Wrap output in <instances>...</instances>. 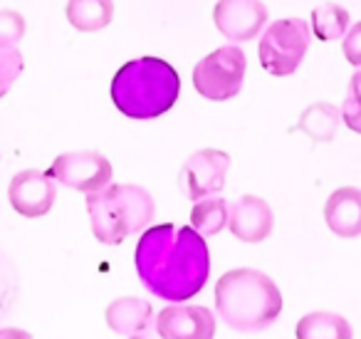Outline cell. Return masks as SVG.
<instances>
[{
  "label": "cell",
  "instance_id": "obj_13",
  "mask_svg": "<svg viewBox=\"0 0 361 339\" xmlns=\"http://www.w3.org/2000/svg\"><path fill=\"white\" fill-rule=\"evenodd\" d=\"M324 223L339 238L361 235V189H336L324 203Z\"/></svg>",
  "mask_w": 361,
  "mask_h": 339
},
{
  "label": "cell",
  "instance_id": "obj_12",
  "mask_svg": "<svg viewBox=\"0 0 361 339\" xmlns=\"http://www.w3.org/2000/svg\"><path fill=\"white\" fill-rule=\"evenodd\" d=\"M272 225H275L272 208L260 196H240L231 206L228 228L243 243H262L272 233Z\"/></svg>",
  "mask_w": 361,
  "mask_h": 339
},
{
  "label": "cell",
  "instance_id": "obj_17",
  "mask_svg": "<svg viewBox=\"0 0 361 339\" xmlns=\"http://www.w3.org/2000/svg\"><path fill=\"white\" fill-rule=\"evenodd\" d=\"M341 124V114L329 102H314L302 112L297 129L305 131L312 141H331Z\"/></svg>",
  "mask_w": 361,
  "mask_h": 339
},
{
  "label": "cell",
  "instance_id": "obj_25",
  "mask_svg": "<svg viewBox=\"0 0 361 339\" xmlns=\"http://www.w3.org/2000/svg\"><path fill=\"white\" fill-rule=\"evenodd\" d=\"M349 95L356 97V100L361 102V70L356 72L354 77H351V82H349Z\"/></svg>",
  "mask_w": 361,
  "mask_h": 339
},
{
  "label": "cell",
  "instance_id": "obj_1",
  "mask_svg": "<svg viewBox=\"0 0 361 339\" xmlns=\"http://www.w3.org/2000/svg\"><path fill=\"white\" fill-rule=\"evenodd\" d=\"M136 273L151 295L169 302L196 297L211 275V253L206 238L191 225L161 223L146 228L136 243Z\"/></svg>",
  "mask_w": 361,
  "mask_h": 339
},
{
  "label": "cell",
  "instance_id": "obj_9",
  "mask_svg": "<svg viewBox=\"0 0 361 339\" xmlns=\"http://www.w3.org/2000/svg\"><path fill=\"white\" fill-rule=\"evenodd\" d=\"M57 198V186L47 174L25 169L13 176L8 186V201L23 218H42L52 210Z\"/></svg>",
  "mask_w": 361,
  "mask_h": 339
},
{
  "label": "cell",
  "instance_id": "obj_10",
  "mask_svg": "<svg viewBox=\"0 0 361 339\" xmlns=\"http://www.w3.org/2000/svg\"><path fill=\"white\" fill-rule=\"evenodd\" d=\"M154 329L161 339H213L216 317L203 304H176L156 314Z\"/></svg>",
  "mask_w": 361,
  "mask_h": 339
},
{
  "label": "cell",
  "instance_id": "obj_5",
  "mask_svg": "<svg viewBox=\"0 0 361 339\" xmlns=\"http://www.w3.org/2000/svg\"><path fill=\"white\" fill-rule=\"evenodd\" d=\"M310 47V25L302 18H282L265 30L257 45L260 65L272 77H290L302 65Z\"/></svg>",
  "mask_w": 361,
  "mask_h": 339
},
{
  "label": "cell",
  "instance_id": "obj_24",
  "mask_svg": "<svg viewBox=\"0 0 361 339\" xmlns=\"http://www.w3.org/2000/svg\"><path fill=\"white\" fill-rule=\"evenodd\" d=\"M0 339H32V334L18 327H3L0 329Z\"/></svg>",
  "mask_w": 361,
  "mask_h": 339
},
{
  "label": "cell",
  "instance_id": "obj_22",
  "mask_svg": "<svg viewBox=\"0 0 361 339\" xmlns=\"http://www.w3.org/2000/svg\"><path fill=\"white\" fill-rule=\"evenodd\" d=\"M344 60L354 67H361V23H356L351 30H346L344 42H341Z\"/></svg>",
  "mask_w": 361,
  "mask_h": 339
},
{
  "label": "cell",
  "instance_id": "obj_2",
  "mask_svg": "<svg viewBox=\"0 0 361 339\" xmlns=\"http://www.w3.org/2000/svg\"><path fill=\"white\" fill-rule=\"evenodd\" d=\"M180 77L161 57L129 60L111 80V102L129 119H156L178 102Z\"/></svg>",
  "mask_w": 361,
  "mask_h": 339
},
{
  "label": "cell",
  "instance_id": "obj_11",
  "mask_svg": "<svg viewBox=\"0 0 361 339\" xmlns=\"http://www.w3.org/2000/svg\"><path fill=\"white\" fill-rule=\"evenodd\" d=\"M213 20L221 35L233 42H247L260 35L267 20V8L260 0H218Z\"/></svg>",
  "mask_w": 361,
  "mask_h": 339
},
{
  "label": "cell",
  "instance_id": "obj_7",
  "mask_svg": "<svg viewBox=\"0 0 361 339\" xmlns=\"http://www.w3.org/2000/svg\"><path fill=\"white\" fill-rule=\"evenodd\" d=\"M111 164L104 154L99 151H70V154H60L52 161L50 176L52 181L75 189L80 194H94V191L109 186L111 181Z\"/></svg>",
  "mask_w": 361,
  "mask_h": 339
},
{
  "label": "cell",
  "instance_id": "obj_23",
  "mask_svg": "<svg viewBox=\"0 0 361 339\" xmlns=\"http://www.w3.org/2000/svg\"><path fill=\"white\" fill-rule=\"evenodd\" d=\"M341 121L346 124V129H351L354 134H361V102L356 97H346L344 105L339 109Z\"/></svg>",
  "mask_w": 361,
  "mask_h": 339
},
{
  "label": "cell",
  "instance_id": "obj_18",
  "mask_svg": "<svg viewBox=\"0 0 361 339\" xmlns=\"http://www.w3.org/2000/svg\"><path fill=\"white\" fill-rule=\"evenodd\" d=\"M228 215H231V206L226 203V198H218V196H208V198L196 201L191 210V228L196 233H201L203 238L208 235H218L228 223Z\"/></svg>",
  "mask_w": 361,
  "mask_h": 339
},
{
  "label": "cell",
  "instance_id": "obj_26",
  "mask_svg": "<svg viewBox=\"0 0 361 339\" xmlns=\"http://www.w3.org/2000/svg\"><path fill=\"white\" fill-rule=\"evenodd\" d=\"M129 339H161V337L156 334V329L151 332V327H149V329H144V332H139V334H131Z\"/></svg>",
  "mask_w": 361,
  "mask_h": 339
},
{
  "label": "cell",
  "instance_id": "obj_4",
  "mask_svg": "<svg viewBox=\"0 0 361 339\" xmlns=\"http://www.w3.org/2000/svg\"><path fill=\"white\" fill-rule=\"evenodd\" d=\"M92 233L99 243L119 245L129 235L144 230L156 213L154 196L136 184H109L87 194Z\"/></svg>",
  "mask_w": 361,
  "mask_h": 339
},
{
  "label": "cell",
  "instance_id": "obj_19",
  "mask_svg": "<svg viewBox=\"0 0 361 339\" xmlns=\"http://www.w3.org/2000/svg\"><path fill=\"white\" fill-rule=\"evenodd\" d=\"M349 30V13L336 3H324L312 11V32L317 40L331 42L339 40Z\"/></svg>",
  "mask_w": 361,
  "mask_h": 339
},
{
  "label": "cell",
  "instance_id": "obj_14",
  "mask_svg": "<svg viewBox=\"0 0 361 339\" xmlns=\"http://www.w3.org/2000/svg\"><path fill=\"white\" fill-rule=\"evenodd\" d=\"M104 319L111 332L121 334V337H131V334H139L151 327L154 309H151V304L146 299L119 297L106 307Z\"/></svg>",
  "mask_w": 361,
  "mask_h": 339
},
{
  "label": "cell",
  "instance_id": "obj_15",
  "mask_svg": "<svg viewBox=\"0 0 361 339\" xmlns=\"http://www.w3.org/2000/svg\"><path fill=\"white\" fill-rule=\"evenodd\" d=\"M297 339H354V327L344 314L324 312L317 309L297 322L295 327Z\"/></svg>",
  "mask_w": 361,
  "mask_h": 339
},
{
  "label": "cell",
  "instance_id": "obj_8",
  "mask_svg": "<svg viewBox=\"0 0 361 339\" xmlns=\"http://www.w3.org/2000/svg\"><path fill=\"white\" fill-rule=\"evenodd\" d=\"M231 156L221 149H201L183 164L178 176V184L183 196L191 201H201L208 196H216L226 189Z\"/></svg>",
  "mask_w": 361,
  "mask_h": 339
},
{
  "label": "cell",
  "instance_id": "obj_16",
  "mask_svg": "<svg viewBox=\"0 0 361 339\" xmlns=\"http://www.w3.org/2000/svg\"><path fill=\"white\" fill-rule=\"evenodd\" d=\"M65 16L77 32H99L114 18V0H67Z\"/></svg>",
  "mask_w": 361,
  "mask_h": 339
},
{
  "label": "cell",
  "instance_id": "obj_20",
  "mask_svg": "<svg viewBox=\"0 0 361 339\" xmlns=\"http://www.w3.org/2000/svg\"><path fill=\"white\" fill-rule=\"evenodd\" d=\"M23 72V52L18 47H0V100L11 92Z\"/></svg>",
  "mask_w": 361,
  "mask_h": 339
},
{
  "label": "cell",
  "instance_id": "obj_6",
  "mask_svg": "<svg viewBox=\"0 0 361 339\" xmlns=\"http://www.w3.org/2000/svg\"><path fill=\"white\" fill-rule=\"evenodd\" d=\"M247 60L238 45H226L206 55L193 67V87L211 102H226L240 95Z\"/></svg>",
  "mask_w": 361,
  "mask_h": 339
},
{
  "label": "cell",
  "instance_id": "obj_3",
  "mask_svg": "<svg viewBox=\"0 0 361 339\" xmlns=\"http://www.w3.org/2000/svg\"><path fill=\"white\" fill-rule=\"evenodd\" d=\"M216 309L235 332H257L280 317L282 295L270 275L235 268L216 282Z\"/></svg>",
  "mask_w": 361,
  "mask_h": 339
},
{
  "label": "cell",
  "instance_id": "obj_21",
  "mask_svg": "<svg viewBox=\"0 0 361 339\" xmlns=\"http://www.w3.org/2000/svg\"><path fill=\"white\" fill-rule=\"evenodd\" d=\"M27 30L25 18L18 11H0V47H18Z\"/></svg>",
  "mask_w": 361,
  "mask_h": 339
}]
</instances>
